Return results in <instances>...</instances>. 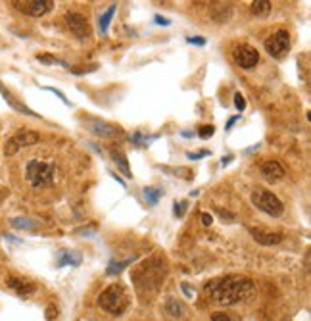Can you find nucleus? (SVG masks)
<instances>
[{
    "label": "nucleus",
    "instance_id": "nucleus-13",
    "mask_svg": "<svg viewBox=\"0 0 311 321\" xmlns=\"http://www.w3.org/2000/svg\"><path fill=\"white\" fill-rule=\"evenodd\" d=\"M259 171L261 175L267 179V181H278V179H283V175H285V167L275 162V160H269V162H263L261 167H259Z\"/></svg>",
    "mask_w": 311,
    "mask_h": 321
},
{
    "label": "nucleus",
    "instance_id": "nucleus-17",
    "mask_svg": "<svg viewBox=\"0 0 311 321\" xmlns=\"http://www.w3.org/2000/svg\"><path fill=\"white\" fill-rule=\"evenodd\" d=\"M112 158H113V162H115V165H117L121 171H123L125 177H133V173H131V167H129V162H127V156H125L123 152L112 150Z\"/></svg>",
    "mask_w": 311,
    "mask_h": 321
},
{
    "label": "nucleus",
    "instance_id": "nucleus-16",
    "mask_svg": "<svg viewBox=\"0 0 311 321\" xmlns=\"http://www.w3.org/2000/svg\"><path fill=\"white\" fill-rule=\"evenodd\" d=\"M79 264H81V254H77V252H69V250L60 252L58 268H64V266H79Z\"/></svg>",
    "mask_w": 311,
    "mask_h": 321
},
{
    "label": "nucleus",
    "instance_id": "nucleus-4",
    "mask_svg": "<svg viewBox=\"0 0 311 321\" xmlns=\"http://www.w3.org/2000/svg\"><path fill=\"white\" fill-rule=\"evenodd\" d=\"M252 202H254L256 208H259L261 212H265V214H269V216H273V217L281 216L283 210H285L283 202L276 198L273 192L265 191V189H261V187H258L256 191L252 192Z\"/></svg>",
    "mask_w": 311,
    "mask_h": 321
},
{
    "label": "nucleus",
    "instance_id": "nucleus-14",
    "mask_svg": "<svg viewBox=\"0 0 311 321\" xmlns=\"http://www.w3.org/2000/svg\"><path fill=\"white\" fill-rule=\"evenodd\" d=\"M0 95L4 96V100H6V102H8V104L12 106L14 110H16V112L25 113V115H31V118H39V115H37L35 112H31V110H29V108H27L25 104H21V102H17V100H14V96L10 95L8 91H6V89L2 87V83H0Z\"/></svg>",
    "mask_w": 311,
    "mask_h": 321
},
{
    "label": "nucleus",
    "instance_id": "nucleus-27",
    "mask_svg": "<svg viewBox=\"0 0 311 321\" xmlns=\"http://www.w3.org/2000/svg\"><path fill=\"white\" fill-rule=\"evenodd\" d=\"M186 43L196 44V46H204V44H206V39H200V37H189V39H186Z\"/></svg>",
    "mask_w": 311,
    "mask_h": 321
},
{
    "label": "nucleus",
    "instance_id": "nucleus-29",
    "mask_svg": "<svg viewBox=\"0 0 311 321\" xmlns=\"http://www.w3.org/2000/svg\"><path fill=\"white\" fill-rule=\"evenodd\" d=\"M211 321H231V317H229L227 313L219 312V313H213V315H211Z\"/></svg>",
    "mask_w": 311,
    "mask_h": 321
},
{
    "label": "nucleus",
    "instance_id": "nucleus-20",
    "mask_svg": "<svg viewBox=\"0 0 311 321\" xmlns=\"http://www.w3.org/2000/svg\"><path fill=\"white\" fill-rule=\"evenodd\" d=\"M167 312L171 313L173 317H179V315L184 313V308H182V304L179 300L171 298V300H167Z\"/></svg>",
    "mask_w": 311,
    "mask_h": 321
},
{
    "label": "nucleus",
    "instance_id": "nucleus-21",
    "mask_svg": "<svg viewBox=\"0 0 311 321\" xmlns=\"http://www.w3.org/2000/svg\"><path fill=\"white\" fill-rule=\"evenodd\" d=\"M10 223H12V227H16V229H35V221L27 219V217H14Z\"/></svg>",
    "mask_w": 311,
    "mask_h": 321
},
{
    "label": "nucleus",
    "instance_id": "nucleus-12",
    "mask_svg": "<svg viewBox=\"0 0 311 321\" xmlns=\"http://www.w3.org/2000/svg\"><path fill=\"white\" fill-rule=\"evenodd\" d=\"M8 286L16 293V295H19L21 298H27V296H31L37 290V286H35V283H31L29 279H21V277H8Z\"/></svg>",
    "mask_w": 311,
    "mask_h": 321
},
{
    "label": "nucleus",
    "instance_id": "nucleus-15",
    "mask_svg": "<svg viewBox=\"0 0 311 321\" xmlns=\"http://www.w3.org/2000/svg\"><path fill=\"white\" fill-rule=\"evenodd\" d=\"M250 10L258 18H267L273 10V4H271V0H254L250 4Z\"/></svg>",
    "mask_w": 311,
    "mask_h": 321
},
{
    "label": "nucleus",
    "instance_id": "nucleus-28",
    "mask_svg": "<svg viewBox=\"0 0 311 321\" xmlns=\"http://www.w3.org/2000/svg\"><path fill=\"white\" fill-rule=\"evenodd\" d=\"M186 210V202H175V214L177 216H182Z\"/></svg>",
    "mask_w": 311,
    "mask_h": 321
},
{
    "label": "nucleus",
    "instance_id": "nucleus-18",
    "mask_svg": "<svg viewBox=\"0 0 311 321\" xmlns=\"http://www.w3.org/2000/svg\"><path fill=\"white\" fill-rule=\"evenodd\" d=\"M115 10H117V6L112 4V6H110V8L106 10L102 16H100V31H102V33H108V27H110V21H112Z\"/></svg>",
    "mask_w": 311,
    "mask_h": 321
},
{
    "label": "nucleus",
    "instance_id": "nucleus-24",
    "mask_svg": "<svg viewBox=\"0 0 311 321\" xmlns=\"http://www.w3.org/2000/svg\"><path fill=\"white\" fill-rule=\"evenodd\" d=\"M234 106H236L238 112H244V108H246V100H244V96H242L240 93L234 95Z\"/></svg>",
    "mask_w": 311,
    "mask_h": 321
},
{
    "label": "nucleus",
    "instance_id": "nucleus-11",
    "mask_svg": "<svg viewBox=\"0 0 311 321\" xmlns=\"http://www.w3.org/2000/svg\"><path fill=\"white\" fill-rule=\"evenodd\" d=\"M250 235L258 241L259 244L263 246H273V244H278L283 241V237L278 233H273V231H267V229H261V227H248Z\"/></svg>",
    "mask_w": 311,
    "mask_h": 321
},
{
    "label": "nucleus",
    "instance_id": "nucleus-9",
    "mask_svg": "<svg viewBox=\"0 0 311 321\" xmlns=\"http://www.w3.org/2000/svg\"><path fill=\"white\" fill-rule=\"evenodd\" d=\"M233 60L242 70H252V68L258 66L259 52L250 44H240V46H236L233 50Z\"/></svg>",
    "mask_w": 311,
    "mask_h": 321
},
{
    "label": "nucleus",
    "instance_id": "nucleus-31",
    "mask_svg": "<svg viewBox=\"0 0 311 321\" xmlns=\"http://www.w3.org/2000/svg\"><path fill=\"white\" fill-rule=\"evenodd\" d=\"M154 23H156V25H169L171 21H169L167 18H164V16H156V18H154Z\"/></svg>",
    "mask_w": 311,
    "mask_h": 321
},
{
    "label": "nucleus",
    "instance_id": "nucleus-25",
    "mask_svg": "<svg viewBox=\"0 0 311 321\" xmlns=\"http://www.w3.org/2000/svg\"><path fill=\"white\" fill-rule=\"evenodd\" d=\"M46 91H50V93H54V95L58 96V98H60V100H61V102H64L66 106H71V102H69L68 98H66V95H64L61 91H58V89H54V87H46Z\"/></svg>",
    "mask_w": 311,
    "mask_h": 321
},
{
    "label": "nucleus",
    "instance_id": "nucleus-6",
    "mask_svg": "<svg viewBox=\"0 0 311 321\" xmlns=\"http://www.w3.org/2000/svg\"><path fill=\"white\" fill-rule=\"evenodd\" d=\"M12 4L21 14L31 16V18H41L44 14H48L52 10V6H54L52 0H14Z\"/></svg>",
    "mask_w": 311,
    "mask_h": 321
},
{
    "label": "nucleus",
    "instance_id": "nucleus-26",
    "mask_svg": "<svg viewBox=\"0 0 311 321\" xmlns=\"http://www.w3.org/2000/svg\"><path fill=\"white\" fill-rule=\"evenodd\" d=\"M56 315H58V308H56V306H48V308H46V319L52 321Z\"/></svg>",
    "mask_w": 311,
    "mask_h": 321
},
{
    "label": "nucleus",
    "instance_id": "nucleus-5",
    "mask_svg": "<svg viewBox=\"0 0 311 321\" xmlns=\"http://www.w3.org/2000/svg\"><path fill=\"white\" fill-rule=\"evenodd\" d=\"M265 50H267L269 56H273L276 60H281L286 52H288V48H290V35H288V31L286 29H278L275 31L271 37L265 39Z\"/></svg>",
    "mask_w": 311,
    "mask_h": 321
},
{
    "label": "nucleus",
    "instance_id": "nucleus-22",
    "mask_svg": "<svg viewBox=\"0 0 311 321\" xmlns=\"http://www.w3.org/2000/svg\"><path fill=\"white\" fill-rule=\"evenodd\" d=\"M133 260H127V261H112L110 266H108V275H117V273H121L123 269L127 268V264H131Z\"/></svg>",
    "mask_w": 311,
    "mask_h": 321
},
{
    "label": "nucleus",
    "instance_id": "nucleus-8",
    "mask_svg": "<svg viewBox=\"0 0 311 321\" xmlns=\"http://www.w3.org/2000/svg\"><path fill=\"white\" fill-rule=\"evenodd\" d=\"M39 133L35 131H19L17 135H14L12 139H8L6 147H4V154L6 156H14L19 148H25V147H33L39 142Z\"/></svg>",
    "mask_w": 311,
    "mask_h": 321
},
{
    "label": "nucleus",
    "instance_id": "nucleus-3",
    "mask_svg": "<svg viewBox=\"0 0 311 321\" xmlns=\"http://www.w3.org/2000/svg\"><path fill=\"white\" fill-rule=\"evenodd\" d=\"M56 167L50 162H41V160H29L27 162V181L31 183V187L41 189L54 181Z\"/></svg>",
    "mask_w": 311,
    "mask_h": 321
},
{
    "label": "nucleus",
    "instance_id": "nucleus-10",
    "mask_svg": "<svg viewBox=\"0 0 311 321\" xmlns=\"http://www.w3.org/2000/svg\"><path fill=\"white\" fill-rule=\"evenodd\" d=\"M66 23H68V27L79 37V39H85V37L90 35V27H88V23H86V19L83 18L81 14H77V12H69V14H66Z\"/></svg>",
    "mask_w": 311,
    "mask_h": 321
},
{
    "label": "nucleus",
    "instance_id": "nucleus-2",
    "mask_svg": "<svg viewBox=\"0 0 311 321\" xmlns=\"http://www.w3.org/2000/svg\"><path fill=\"white\" fill-rule=\"evenodd\" d=\"M129 293L119 283H113L108 288H104L102 295L98 296V306L112 315H123L129 308Z\"/></svg>",
    "mask_w": 311,
    "mask_h": 321
},
{
    "label": "nucleus",
    "instance_id": "nucleus-1",
    "mask_svg": "<svg viewBox=\"0 0 311 321\" xmlns=\"http://www.w3.org/2000/svg\"><path fill=\"white\" fill-rule=\"evenodd\" d=\"M204 293L207 298L221 306H233L246 300L254 293V283L248 277L240 275H227L221 279H213L204 285Z\"/></svg>",
    "mask_w": 311,
    "mask_h": 321
},
{
    "label": "nucleus",
    "instance_id": "nucleus-34",
    "mask_svg": "<svg viewBox=\"0 0 311 321\" xmlns=\"http://www.w3.org/2000/svg\"><path fill=\"white\" fill-rule=\"evenodd\" d=\"M231 158H233V156H227V158H223V160H221V165H227V164H229V162H231Z\"/></svg>",
    "mask_w": 311,
    "mask_h": 321
},
{
    "label": "nucleus",
    "instance_id": "nucleus-30",
    "mask_svg": "<svg viewBox=\"0 0 311 321\" xmlns=\"http://www.w3.org/2000/svg\"><path fill=\"white\" fill-rule=\"evenodd\" d=\"M200 217H202V223H204V225H211V223H213V217H211V214H207V212H204Z\"/></svg>",
    "mask_w": 311,
    "mask_h": 321
},
{
    "label": "nucleus",
    "instance_id": "nucleus-33",
    "mask_svg": "<svg viewBox=\"0 0 311 321\" xmlns=\"http://www.w3.org/2000/svg\"><path fill=\"white\" fill-rule=\"evenodd\" d=\"M238 120H240V113H238V115H234V118H231V120L227 122V127H225V129L229 131V129H231V127H233V125H234V123L238 122Z\"/></svg>",
    "mask_w": 311,
    "mask_h": 321
},
{
    "label": "nucleus",
    "instance_id": "nucleus-19",
    "mask_svg": "<svg viewBox=\"0 0 311 321\" xmlns=\"http://www.w3.org/2000/svg\"><path fill=\"white\" fill-rule=\"evenodd\" d=\"M162 194H164V192L158 191V189H154V187H146V189H144V198H146V200H148V204H152V206L160 202V198H162Z\"/></svg>",
    "mask_w": 311,
    "mask_h": 321
},
{
    "label": "nucleus",
    "instance_id": "nucleus-7",
    "mask_svg": "<svg viewBox=\"0 0 311 321\" xmlns=\"http://www.w3.org/2000/svg\"><path fill=\"white\" fill-rule=\"evenodd\" d=\"M85 127L86 131H90L92 135L102 137V139H113V137L123 135V129H121V127L113 125V123L104 122V120H98V118H86Z\"/></svg>",
    "mask_w": 311,
    "mask_h": 321
},
{
    "label": "nucleus",
    "instance_id": "nucleus-32",
    "mask_svg": "<svg viewBox=\"0 0 311 321\" xmlns=\"http://www.w3.org/2000/svg\"><path fill=\"white\" fill-rule=\"evenodd\" d=\"M207 154H209L207 150H202V152H196V154H194V152H190L189 158H190V160H200L202 156H207Z\"/></svg>",
    "mask_w": 311,
    "mask_h": 321
},
{
    "label": "nucleus",
    "instance_id": "nucleus-23",
    "mask_svg": "<svg viewBox=\"0 0 311 321\" xmlns=\"http://www.w3.org/2000/svg\"><path fill=\"white\" fill-rule=\"evenodd\" d=\"M213 133H215V127H213V125H204V127H200L198 131L200 139H209Z\"/></svg>",
    "mask_w": 311,
    "mask_h": 321
}]
</instances>
